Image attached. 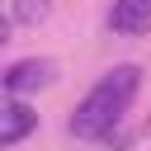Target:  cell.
Returning a JSON list of instances; mask_svg holds the SVG:
<instances>
[{
	"instance_id": "277c9868",
	"label": "cell",
	"mask_w": 151,
	"mask_h": 151,
	"mask_svg": "<svg viewBox=\"0 0 151 151\" xmlns=\"http://www.w3.org/2000/svg\"><path fill=\"white\" fill-rule=\"evenodd\" d=\"M109 28L113 33H146L151 28V0H113Z\"/></svg>"
},
{
	"instance_id": "7a4b0ae2",
	"label": "cell",
	"mask_w": 151,
	"mask_h": 151,
	"mask_svg": "<svg viewBox=\"0 0 151 151\" xmlns=\"http://www.w3.org/2000/svg\"><path fill=\"white\" fill-rule=\"evenodd\" d=\"M52 61H38V57H28V61H14L9 71H5V94H28V90H42L47 80H52Z\"/></svg>"
},
{
	"instance_id": "5b68a950",
	"label": "cell",
	"mask_w": 151,
	"mask_h": 151,
	"mask_svg": "<svg viewBox=\"0 0 151 151\" xmlns=\"http://www.w3.org/2000/svg\"><path fill=\"white\" fill-rule=\"evenodd\" d=\"M47 9H52V0H9L14 24H38V19H47Z\"/></svg>"
},
{
	"instance_id": "6da1fadb",
	"label": "cell",
	"mask_w": 151,
	"mask_h": 151,
	"mask_svg": "<svg viewBox=\"0 0 151 151\" xmlns=\"http://www.w3.org/2000/svg\"><path fill=\"white\" fill-rule=\"evenodd\" d=\"M137 85H142V71H137V66H113V71H109V76L76 104V113H71V132L85 137V142L109 137V132L123 123V113H127Z\"/></svg>"
},
{
	"instance_id": "3957f363",
	"label": "cell",
	"mask_w": 151,
	"mask_h": 151,
	"mask_svg": "<svg viewBox=\"0 0 151 151\" xmlns=\"http://www.w3.org/2000/svg\"><path fill=\"white\" fill-rule=\"evenodd\" d=\"M33 127H38V113L28 104H19V94H9V104L0 109V146H19Z\"/></svg>"
}]
</instances>
